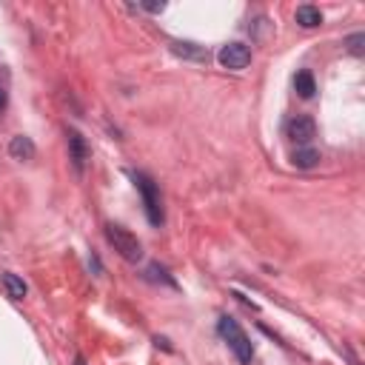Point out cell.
<instances>
[{"label":"cell","mask_w":365,"mask_h":365,"mask_svg":"<svg viewBox=\"0 0 365 365\" xmlns=\"http://www.w3.org/2000/svg\"><path fill=\"white\" fill-rule=\"evenodd\" d=\"M74 365H86V359H83V354H77V356H74Z\"/></svg>","instance_id":"15"},{"label":"cell","mask_w":365,"mask_h":365,"mask_svg":"<svg viewBox=\"0 0 365 365\" xmlns=\"http://www.w3.org/2000/svg\"><path fill=\"white\" fill-rule=\"evenodd\" d=\"M319 160H322L319 151L311 148V145H299V148H294V154H291V163H294L297 168H314Z\"/></svg>","instance_id":"8"},{"label":"cell","mask_w":365,"mask_h":365,"mask_svg":"<svg viewBox=\"0 0 365 365\" xmlns=\"http://www.w3.org/2000/svg\"><path fill=\"white\" fill-rule=\"evenodd\" d=\"M66 137H68V160H71L74 171L83 174L86 171V163H88V143H86V137L77 128H68Z\"/></svg>","instance_id":"6"},{"label":"cell","mask_w":365,"mask_h":365,"mask_svg":"<svg viewBox=\"0 0 365 365\" xmlns=\"http://www.w3.org/2000/svg\"><path fill=\"white\" fill-rule=\"evenodd\" d=\"M3 108H6V91L0 88V111H3Z\"/></svg>","instance_id":"14"},{"label":"cell","mask_w":365,"mask_h":365,"mask_svg":"<svg viewBox=\"0 0 365 365\" xmlns=\"http://www.w3.org/2000/svg\"><path fill=\"white\" fill-rule=\"evenodd\" d=\"M294 17H297V23H299L302 29H317V26H322V11H319L317 6H311V3L297 6Z\"/></svg>","instance_id":"7"},{"label":"cell","mask_w":365,"mask_h":365,"mask_svg":"<svg viewBox=\"0 0 365 365\" xmlns=\"http://www.w3.org/2000/svg\"><path fill=\"white\" fill-rule=\"evenodd\" d=\"M131 180H134V185H137L140 197H143V208H145L148 222H151L154 228H160L163 220H165V214H163V197H160L157 182H154L145 171H131Z\"/></svg>","instance_id":"2"},{"label":"cell","mask_w":365,"mask_h":365,"mask_svg":"<svg viewBox=\"0 0 365 365\" xmlns=\"http://www.w3.org/2000/svg\"><path fill=\"white\" fill-rule=\"evenodd\" d=\"M345 43H348V48H351L354 54H362V43H365V34H362V31H356V34H351Z\"/></svg>","instance_id":"13"},{"label":"cell","mask_w":365,"mask_h":365,"mask_svg":"<svg viewBox=\"0 0 365 365\" xmlns=\"http://www.w3.org/2000/svg\"><path fill=\"white\" fill-rule=\"evenodd\" d=\"M106 240L114 245V251L123 257V259H128V262H137L140 257H143V245H140V240L131 234V231H125L123 225H114V222H108L106 225Z\"/></svg>","instance_id":"3"},{"label":"cell","mask_w":365,"mask_h":365,"mask_svg":"<svg viewBox=\"0 0 365 365\" xmlns=\"http://www.w3.org/2000/svg\"><path fill=\"white\" fill-rule=\"evenodd\" d=\"M217 331H220V336L228 342V348L234 351V356L240 359V365H251V359H254V345H251L248 334L240 328V322L225 314V317H220Z\"/></svg>","instance_id":"1"},{"label":"cell","mask_w":365,"mask_h":365,"mask_svg":"<svg viewBox=\"0 0 365 365\" xmlns=\"http://www.w3.org/2000/svg\"><path fill=\"white\" fill-rule=\"evenodd\" d=\"M3 288H6V294H9L11 299H23V297H26V282H23L17 274H11V271L3 274Z\"/></svg>","instance_id":"11"},{"label":"cell","mask_w":365,"mask_h":365,"mask_svg":"<svg viewBox=\"0 0 365 365\" xmlns=\"http://www.w3.org/2000/svg\"><path fill=\"white\" fill-rule=\"evenodd\" d=\"M171 48H174V54H180V57H197V60H208V54H205L202 48H197V51H194V43H174Z\"/></svg>","instance_id":"12"},{"label":"cell","mask_w":365,"mask_h":365,"mask_svg":"<svg viewBox=\"0 0 365 365\" xmlns=\"http://www.w3.org/2000/svg\"><path fill=\"white\" fill-rule=\"evenodd\" d=\"M294 88H297V94H299L302 100H311L314 91H317V80H314V74H311L308 68L297 71V77H294Z\"/></svg>","instance_id":"9"},{"label":"cell","mask_w":365,"mask_h":365,"mask_svg":"<svg viewBox=\"0 0 365 365\" xmlns=\"http://www.w3.org/2000/svg\"><path fill=\"white\" fill-rule=\"evenodd\" d=\"M9 154H11L14 160H31V157H34V143H31L29 137L17 134V137H11V143H9Z\"/></svg>","instance_id":"10"},{"label":"cell","mask_w":365,"mask_h":365,"mask_svg":"<svg viewBox=\"0 0 365 365\" xmlns=\"http://www.w3.org/2000/svg\"><path fill=\"white\" fill-rule=\"evenodd\" d=\"M285 134H288L297 145H308V143L317 137V123H314V117H308V114H297V117L285 125Z\"/></svg>","instance_id":"5"},{"label":"cell","mask_w":365,"mask_h":365,"mask_svg":"<svg viewBox=\"0 0 365 365\" xmlns=\"http://www.w3.org/2000/svg\"><path fill=\"white\" fill-rule=\"evenodd\" d=\"M220 66L228 68V71H242L248 63H251V48L245 43H225L217 54Z\"/></svg>","instance_id":"4"}]
</instances>
